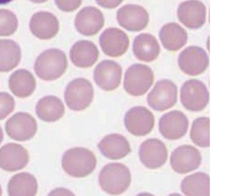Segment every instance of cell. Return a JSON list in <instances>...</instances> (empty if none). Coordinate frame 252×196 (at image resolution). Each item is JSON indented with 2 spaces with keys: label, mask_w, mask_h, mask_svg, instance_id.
<instances>
[{
  "label": "cell",
  "mask_w": 252,
  "mask_h": 196,
  "mask_svg": "<svg viewBox=\"0 0 252 196\" xmlns=\"http://www.w3.org/2000/svg\"><path fill=\"white\" fill-rule=\"evenodd\" d=\"M62 165L65 173L72 177H87L95 170L97 158L90 150L76 147L64 153Z\"/></svg>",
  "instance_id": "1"
},
{
  "label": "cell",
  "mask_w": 252,
  "mask_h": 196,
  "mask_svg": "<svg viewBox=\"0 0 252 196\" xmlns=\"http://www.w3.org/2000/svg\"><path fill=\"white\" fill-rule=\"evenodd\" d=\"M68 68L67 57L59 49L45 50L35 61V69L37 76L46 81H53L60 78Z\"/></svg>",
  "instance_id": "2"
},
{
  "label": "cell",
  "mask_w": 252,
  "mask_h": 196,
  "mask_svg": "<svg viewBox=\"0 0 252 196\" xmlns=\"http://www.w3.org/2000/svg\"><path fill=\"white\" fill-rule=\"evenodd\" d=\"M131 183V174L128 167L122 163L106 164L99 174V185L109 195L124 194Z\"/></svg>",
  "instance_id": "3"
},
{
  "label": "cell",
  "mask_w": 252,
  "mask_h": 196,
  "mask_svg": "<svg viewBox=\"0 0 252 196\" xmlns=\"http://www.w3.org/2000/svg\"><path fill=\"white\" fill-rule=\"evenodd\" d=\"M154 81V74L151 68L142 64H135L126 70L124 89L127 94L138 97L147 93Z\"/></svg>",
  "instance_id": "4"
},
{
  "label": "cell",
  "mask_w": 252,
  "mask_h": 196,
  "mask_svg": "<svg viewBox=\"0 0 252 196\" xmlns=\"http://www.w3.org/2000/svg\"><path fill=\"white\" fill-rule=\"evenodd\" d=\"M94 95V87L89 80L76 78L70 81L66 87L65 102L72 111H84L91 105Z\"/></svg>",
  "instance_id": "5"
},
{
  "label": "cell",
  "mask_w": 252,
  "mask_h": 196,
  "mask_svg": "<svg viewBox=\"0 0 252 196\" xmlns=\"http://www.w3.org/2000/svg\"><path fill=\"white\" fill-rule=\"evenodd\" d=\"M181 102L188 111L198 112L208 105L210 93L202 81L190 79L184 83L181 88Z\"/></svg>",
  "instance_id": "6"
},
{
  "label": "cell",
  "mask_w": 252,
  "mask_h": 196,
  "mask_svg": "<svg viewBox=\"0 0 252 196\" xmlns=\"http://www.w3.org/2000/svg\"><path fill=\"white\" fill-rule=\"evenodd\" d=\"M178 65L181 70L189 76H198L204 73L210 65L207 52L198 46L185 48L179 55Z\"/></svg>",
  "instance_id": "7"
},
{
  "label": "cell",
  "mask_w": 252,
  "mask_h": 196,
  "mask_svg": "<svg viewBox=\"0 0 252 196\" xmlns=\"http://www.w3.org/2000/svg\"><path fill=\"white\" fill-rule=\"evenodd\" d=\"M177 99V86L167 79L158 81L147 97L148 105L157 111H164L172 108L176 105Z\"/></svg>",
  "instance_id": "8"
},
{
  "label": "cell",
  "mask_w": 252,
  "mask_h": 196,
  "mask_svg": "<svg viewBox=\"0 0 252 196\" xmlns=\"http://www.w3.org/2000/svg\"><path fill=\"white\" fill-rule=\"evenodd\" d=\"M36 120L31 114L19 112L12 116L5 123L7 136L13 140L25 142L32 139L37 132Z\"/></svg>",
  "instance_id": "9"
},
{
  "label": "cell",
  "mask_w": 252,
  "mask_h": 196,
  "mask_svg": "<svg viewBox=\"0 0 252 196\" xmlns=\"http://www.w3.org/2000/svg\"><path fill=\"white\" fill-rule=\"evenodd\" d=\"M124 123L129 133L133 136H143L152 131L155 126V117L145 107L135 106L126 112Z\"/></svg>",
  "instance_id": "10"
},
{
  "label": "cell",
  "mask_w": 252,
  "mask_h": 196,
  "mask_svg": "<svg viewBox=\"0 0 252 196\" xmlns=\"http://www.w3.org/2000/svg\"><path fill=\"white\" fill-rule=\"evenodd\" d=\"M202 161L201 152L192 145H184L175 149L170 157L173 171L186 174L197 170Z\"/></svg>",
  "instance_id": "11"
},
{
  "label": "cell",
  "mask_w": 252,
  "mask_h": 196,
  "mask_svg": "<svg viewBox=\"0 0 252 196\" xmlns=\"http://www.w3.org/2000/svg\"><path fill=\"white\" fill-rule=\"evenodd\" d=\"M207 7L201 0H186L177 9L178 19L188 29L202 28L207 21Z\"/></svg>",
  "instance_id": "12"
},
{
  "label": "cell",
  "mask_w": 252,
  "mask_h": 196,
  "mask_svg": "<svg viewBox=\"0 0 252 196\" xmlns=\"http://www.w3.org/2000/svg\"><path fill=\"white\" fill-rule=\"evenodd\" d=\"M122 75V66L118 62L102 61L94 69V82L104 91H114L121 85Z\"/></svg>",
  "instance_id": "13"
},
{
  "label": "cell",
  "mask_w": 252,
  "mask_h": 196,
  "mask_svg": "<svg viewBox=\"0 0 252 196\" xmlns=\"http://www.w3.org/2000/svg\"><path fill=\"white\" fill-rule=\"evenodd\" d=\"M119 25L130 32H139L148 26L150 16L146 9L138 4L122 6L117 12Z\"/></svg>",
  "instance_id": "14"
},
{
  "label": "cell",
  "mask_w": 252,
  "mask_h": 196,
  "mask_svg": "<svg viewBox=\"0 0 252 196\" xmlns=\"http://www.w3.org/2000/svg\"><path fill=\"white\" fill-rule=\"evenodd\" d=\"M74 24L81 35L93 36L103 29L105 18L100 9L94 6H87L77 13Z\"/></svg>",
  "instance_id": "15"
},
{
  "label": "cell",
  "mask_w": 252,
  "mask_h": 196,
  "mask_svg": "<svg viewBox=\"0 0 252 196\" xmlns=\"http://www.w3.org/2000/svg\"><path fill=\"white\" fill-rule=\"evenodd\" d=\"M139 156L145 167L155 170L165 164L168 158V151L160 139L151 138L141 144Z\"/></svg>",
  "instance_id": "16"
},
{
  "label": "cell",
  "mask_w": 252,
  "mask_h": 196,
  "mask_svg": "<svg viewBox=\"0 0 252 196\" xmlns=\"http://www.w3.org/2000/svg\"><path fill=\"white\" fill-rule=\"evenodd\" d=\"M99 43L102 51L106 56L118 58L124 56L130 44L127 34L118 28H110L105 30L100 38Z\"/></svg>",
  "instance_id": "17"
},
{
  "label": "cell",
  "mask_w": 252,
  "mask_h": 196,
  "mask_svg": "<svg viewBox=\"0 0 252 196\" xmlns=\"http://www.w3.org/2000/svg\"><path fill=\"white\" fill-rule=\"evenodd\" d=\"M159 131L163 137L169 140H176L185 136L189 128L188 117L180 111L166 113L158 123Z\"/></svg>",
  "instance_id": "18"
},
{
  "label": "cell",
  "mask_w": 252,
  "mask_h": 196,
  "mask_svg": "<svg viewBox=\"0 0 252 196\" xmlns=\"http://www.w3.org/2000/svg\"><path fill=\"white\" fill-rule=\"evenodd\" d=\"M29 154L22 145L8 143L0 148V168L7 172L22 170L29 163Z\"/></svg>",
  "instance_id": "19"
},
{
  "label": "cell",
  "mask_w": 252,
  "mask_h": 196,
  "mask_svg": "<svg viewBox=\"0 0 252 196\" xmlns=\"http://www.w3.org/2000/svg\"><path fill=\"white\" fill-rule=\"evenodd\" d=\"M32 33L41 40L54 38L60 29L57 17L50 12L41 11L35 13L30 22Z\"/></svg>",
  "instance_id": "20"
},
{
  "label": "cell",
  "mask_w": 252,
  "mask_h": 196,
  "mask_svg": "<svg viewBox=\"0 0 252 196\" xmlns=\"http://www.w3.org/2000/svg\"><path fill=\"white\" fill-rule=\"evenodd\" d=\"M99 52L97 46L93 41L81 40L77 41L69 51L71 62L78 68L92 67L98 60Z\"/></svg>",
  "instance_id": "21"
},
{
  "label": "cell",
  "mask_w": 252,
  "mask_h": 196,
  "mask_svg": "<svg viewBox=\"0 0 252 196\" xmlns=\"http://www.w3.org/2000/svg\"><path fill=\"white\" fill-rule=\"evenodd\" d=\"M98 148L105 157L111 160H122L131 151L128 141L120 133L105 136L99 142Z\"/></svg>",
  "instance_id": "22"
},
{
  "label": "cell",
  "mask_w": 252,
  "mask_h": 196,
  "mask_svg": "<svg viewBox=\"0 0 252 196\" xmlns=\"http://www.w3.org/2000/svg\"><path fill=\"white\" fill-rule=\"evenodd\" d=\"M159 39L167 51L176 52L186 45L188 34L186 30L176 22L166 24L159 31Z\"/></svg>",
  "instance_id": "23"
},
{
  "label": "cell",
  "mask_w": 252,
  "mask_h": 196,
  "mask_svg": "<svg viewBox=\"0 0 252 196\" xmlns=\"http://www.w3.org/2000/svg\"><path fill=\"white\" fill-rule=\"evenodd\" d=\"M161 48L154 35L145 33L136 36L133 42V53L141 62H154L159 56Z\"/></svg>",
  "instance_id": "24"
},
{
  "label": "cell",
  "mask_w": 252,
  "mask_h": 196,
  "mask_svg": "<svg viewBox=\"0 0 252 196\" xmlns=\"http://www.w3.org/2000/svg\"><path fill=\"white\" fill-rule=\"evenodd\" d=\"M36 81L33 75L26 69H19L9 78V88L11 93L19 98H26L35 91Z\"/></svg>",
  "instance_id": "25"
},
{
  "label": "cell",
  "mask_w": 252,
  "mask_h": 196,
  "mask_svg": "<svg viewBox=\"0 0 252 196\" xmlns=\"http://www.w3.org/2000/svg\"><path fill=\"white\" fill-rule=\"evenodd\" d=\"M38 118L47 123L60 120L65 113L63 102L56 96H46L41 98L35 107Z\"/></svg>",
  "instance_id": "26"
},
{
  "label": "cell",
  "mask_w": 252,
  "mask_h": 196,
  "mask_svg": "<svg viewBox=\"0 0 252 196\" xmlns=\"http://www.w3.org/2000/svg\"><path fill=\"white\" fill-rule=\"evenodd\" d=\"M181 190L185 196H210V176L203 172L189 175L182 181Z\"/></svg>",
  "instance_id": "27"
},
{
  "label": "cell",
  "mask_w": 252,
  "mask_h": 196,
  "mask_svg": "<svg viewBox=\"0 0 252 196\" xmlns=\"http://www.w3.org/2000/svg\"><path fill=\"white\" fill-rule=\"evenodd\" d=\"M9 196H35L38 192V183L35 176L28 173L15 175L7 185Z\"/></svg>",
  "instance_id": "28"
},
{
  "label": "cell",
  "mask_w": 252,
  "mask_h": 196,
  "mask_svg": "<svg viewBox=\"0 0 252 196\" xmlns=\"http://www.w3.org/2000/svg\"><path fill=\"white\" fill-rule=\"evenodd\" d=\"M22 57L19 44L12 40L0 39V72L13 70Z\"/></svg>",
  "instance_id": "29"
},
{
  "label": "cell",
  "mask_w": 252,
  "mask_h": 196,
  "mask_svg": "<svg viewBox=\"0 0 252 196\" xmlns=\"http://www.w3.org/2000/svg\"><path fill=\"white\" fill-rule=\"evenodd\" d=\"M210 120L209 117H198L194 120L190 130V139L197 146L209 148Z\"/></svg>",
  "instance_id": "30"
},
{
  "label": "cell",
  "mask_w": 252,
  "mask_h": 196,
  "mask_svg": "<svg viewBox=\"0 0 252 196\" xmlns=\"http://www.w3.org/2000/svg\"><path fill=\"white\" fill-rule=\"evenodd\" d=\"M18 20L13 12L6 9L0 10V36H9L16 32Z\"/></svg>",
  "instance_id": "31"
},
{
  "label": "cell",
  "mask_w": 252,
  "mask_h": 196,
  "mask_svg": "<svg viewBox=\"0 0 252 196\" xmlns=\"http://www.w3.org/2000/svg\"><path fill=\"white\" fill-rule=\"evenodd\" d=\"M15 100L10 94L0 93V120H4L14 110Z\"/></svg>",
  "instance_id": "32"
},
{
  "label": "cell",
  "mask_w": 252,
  "mask_h": 196,
  "mask_svg": "<svg viewBox=\"0 0 252 196\" xmlns=\"http://www.w3.org/2000/svg\"><path fill=\"white\" fill-rule=\"evenodd\" d=\"M83 0H55L57 7L62 11L71 13L79 8Z\"/></svg>",
  "instance_id": "33"
},
{
  "label": "cell",
  "mask_w": 252,
  "mask_h": 196,
  "mask_svg": "<svg viewBox=\"0 0 252 196\" xmlns=\"http://www.w3.org/2000/svg\"><path fill=\"white\" fill-rule=\"evenodd\" d=\"M95 1L100 7L106 9H114L121 5L124 0H95Z\"/></svg>",
  "instance_id": "34"
},
{
  "label": "cell",
  "mask_w": 252,
  "mask_h": 196,
  "mask_svg": "<svg viewBox=\"0 0 252 196\" xmlns=\"http://www.w3.org/2000/svg\"><path fill=\"white\" fill-rule=\"evenodd\" d=\"M50 196H74L73 193L71 191H68V190L63 189V188H59V189L56 190V191H53Z\"/></svg>",
  "instance_id": "35"
},
{
  "label": "cell",
  "mask_w": 252,
  "mask_h": 196,
  "mask_svg": "<svg viewBox=\"0 0 252 196\" xmlns=\"http://www.w3.org/2000/svg\"><path fill=\"white\" fill-rule=\"evenodd\" d=\"M30 1H31L32 2L34 3H44L48 1V0H30Z\"/></svg>",
  "instance_id": "36"
},
{
  "label": "cell",
  "mask_w": 252,
  "mask_h": 196,
  "mask_svg": "<svg viewBox=\"0 0 252 196\" xmlns=\"http://www.w3.org/2000/svg\"><path fill=\"white\" fill-rule=\"evenodd\" d=\"M13 0H0V4H6L10 3Z\"/></svg>",
  "instance_id": "37"
},
{
  "label": "cell",
  "mask_w": 252,
  "mask_h": 196,
  "mask_svg": "<svg viewBox=\"0 0 252 196\" xmlns=\"http://www.w3.org/2000/svg\"><path fill=\"white\" fill-rule=\"evenodd\" d=\"M3 140V131L1 130V128L0 127V144L1 143Z\"/></svg>",
  "instance_id": "38"
},
{
  "label": "cell",
  "mask_w": 252,
  "mask_h": 196,
  "mask_svg": "<svg viewBox=\"0 0 252 196\" xmlns=\"http://www.w3.org/2000/svg\"><path fill=\"white\" fill-rule=\"evenodd\" d=\"M1 195V186H0V196Z\"/></svg>",
  "instance_id": "39"
}]
</instances>
